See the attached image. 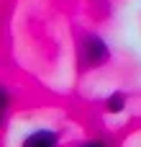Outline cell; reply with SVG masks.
Here are the masks:
<instances>
[{"label":"cell","instance_id":"obj_3","mask_svg":"<svg viewBox=\"0 0 141 147\" xmlns=\"http://www.w3.org/2000/svg\"><path fill=\"white\" fill-rule=\"evenodd\" d=\"M126 106H128V96H126L123 90H113V93H108L105 101H103V109H105L108 114H121Z\"/></svg>","mask_w":141,"mask_h":147},{"label":"cell","instance_id":"obj_2","mask_svg":"<svg viewBox=\"0 0 141 147\" xmlns=\"http://www.w3.org/2000/svg\"><path fill=\"white\" fill-rule=\"evenodd\" d=\"M21 147H62V132L54 127H39L21 140Z\"/></svg>","mask_w":141,"mask_h":147},{"label":"cell","instance_id":"obj_5","mask_svg":"<svg viewBox=\"0 0 141 147\" xmlns=\"http://www.w3.org/2000/svg\"><path fill=\"white\" fill-rule=\"evenodd\" d=\"M3 127L8 124V111H10V98H8V85H3Z\"/></svg>","mask_w":141,"mask_h":147},{"label":"cell","instance_id":"obj_4","mask_svg":"<svg viewBox=\"0 0 141 147\" xmlns=\"http://www.w3.org/2000/svg\"><path fill=\"white\" fill-rule=\"evenodd\" d=\"M74 147H113L105 137H87V140H82V142H77Z\"/></svg>","mask_w":141,"mask_h":147},{"label":"cell","instance_id":"obj_1","mask_svg":"<svg viewBox=\"0 0 141 147\" xmlns=\"http://www.w3.org/2000/svg\"><path fill=\"white\" fill-rule=\"evenodd\" d=\"M113 52H110V44L95 34V31H85L77 41V62H80V70H98V67H105L110 62Z\"/></svg>","mask_w":141,"mask_h":147}]
</instances>
